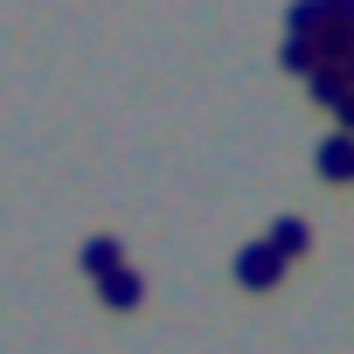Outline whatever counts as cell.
Masks as SVG:
<instances>
[{
    "label": "cell",
    "instance_id": "cell-8",
    "mask_svg": "<svg viewBox=\"0 0 354 354\" xmlns=\"http://www.w3.org/2000/svg\"><path fill=\"white\" fill-rule=\"evenodd\" d=\"M278 63H285V70H299V77H313V70H319V49H313V42H299V35H285Z\"/></svg>",
    "mask_w": 354,
    "mask_h": 354
},
{
    "label": "cell",
    "instance_id": "cell-10",
    "mask_svg": "<svg viewBox=\"0 0 354 354\" xmlns=\"http://www.w3.org/2000/svg\"><path fill=\"white\" fill-rule=\"evenodd\" d=\"M333 118H340V132H347V139H354V91H347V97H340V104H333Z\"/></svg>",
    "mask_w": 354,
    "mask_h": 354
},
{
    "label": "cell",
    "instance_id": "cell-7",
    "mask_svg": "<svg viewBox=\"0 0 354 354\" xmlns=\"http://www.w3.org/2000/svg\"><path fill=\"white\" fill-rule=\"evenodd\" d=\"M319 28H326V8H319V0H292V8H285V35L313 42Z\"/></svg>",
    "mask_w": 354,
    "mask_h": 354
},
{
    "label": "cell",
    "instance_id": "cell-6",
    "mask_svg": "<svg viewBox=\"0 0 354 354\" xmlns=\"http://www.w3.org/2000/svg\"><path fill=\"white\" fill-rule=\"evenodd\" d=\"M97 292H104V306H118V313H125V306H139V299H146V278H139V271L125 264V271H111V278H104Z\"/></svg>",
    "mask_w": 354,
    "mask_h": 354
},
{
    "label": "cell",
    "instance_id": "cell-5",
    "mask_svg": "<svg viewBox=\"0 0 354 354\" xmlns=\"http://www.w3.org/2000/svg\"><path fill=\"white\" fill-rule=\"evenodd\" d=\"M306 91H313V97H319V104L333 111V104H340V97L354 91V84H347V70H340V63H319V70L306 77Z\"/></svg>",
    "mask_w": 354,
    "mask_h": 354
},
{
    "label": "cell",
    "instance_id": "cell-3",
    "mask_svg": "<svg viewBox=\"0 0 354 354\" xmlns=\"http://www.w3.org/2000/svg\"><path fill=\"white\" fill-rule=\"evenodd\" d=\"M77 264H84V278H97V285H104L111 271H125V243H118V236H91Z\"/></svg>",
    "mask_w": 354,
    "mask_h": 354
},
{
    "label": "cell",
    "instance_id": "cell-4",
    "mask_svg": "<svg viewBox=\"0 0 354 354\" xmlns=\"http://www.w3.org/2000/svg\"><path fill=\"white\" fill-rule=\"evenodd\" d=\"M264 243H271V250H278V257H285V264H292V257H306V250H313V230H306V223H299V216H278V223H271V236H264Z\"/></svg>",
    "mask_w": 354,
    "mask_h": 354
},
{
    "label": "cell",
    "instance_id": "cell-1",
    "mask_svg": "<svg viewBox=\"0 0 354 354\" xmlns=\"http://www.w3.org/2000/svg\"><path fill=\"white\" fill-rule=\"evenodd\" d=\"M285 278V257L271 250V243H243L236 250V285H250V292H271Z\"/></svg>",
    "mask_w": 354,
    "mask_h": 354
},
{
    "label": "cell",
    "instance_id": "cell-2",
    "mask_svg": "<svg viewBox=\"0 0 354 354\" xmlns=\"http://www.w3.org/2000/svg\"><path fill=\"white\" fill-rule=\"evenodd\" d=\"M313 167H319V181H354V139L347 132H326L319 153H313Z\"/></svg>",
    "mask_w": 354,
    "mask_h": 354
},
{
    "label": "cell",
    "instance_id": "cell-9",
    "mask_svg": "<svg viewBox=\"0 0 354 354\" xmlns=\"http://www.w3.org/2000/svg\"><path fill=\"white\" fill-rule=\"evenodd\" d=\"M319 8H326L333 28H354V0H319Z\"/></svg>",
    "mask_w": 354,
    "mask_h": 354
}]
</instances>
